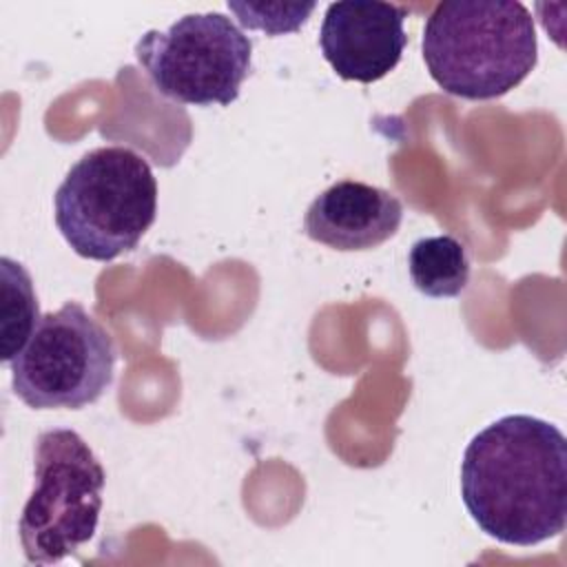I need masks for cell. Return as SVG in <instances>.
I'll use <instances>...</instances> for the list:
<instances>
[{"label": "cell", "instance_id": "52a82bcc", "mask_svg": "<svg viewBox=\"0 0 567 567\" xmlns=\"http://www.w3.org/2000/svg\"><path fill=\"white\" fill-rule=\"evenodd\" d=\"M405 16V7L390 2H332L321 22L319 49L339 78L363 84L377 82L403 55L408 44Z\"/></svg>", "mask_w": 567, "mask_h": 567}, {"label": "cell", "instance_id": "ba28073f", "mask_svg": "<svg viewBox=\"0 0 567 567\" xmlns=\"http://www.w3.org/2000/svg\"><path fill=\"white\" fill-rule=\"evenodd\" d=\"M403 221V204L385 188L343 179L319 193L306 210L303 233L334 250H370Z\"/></svg>", "mask_w": 567, "mask_h": 567}, {"label": "cell", "instance_id": "3957f363", "mask_svg": "<svg viewBox=\"0 0 567 567\" xmlns=\"http://www.w3.org/2000/svg\"><path fill=\"white\" fill-rule=\"evenodd\" d=\"M55 226L84 259L111 261L133 250L157 215L148 162L126 146L84 153L53 195Z\"/></svg>", "mask_w": 567, "mask_h": 567}, {"label": "cell", "instance_id": "277c9868", "mask_svg": "<svg viewBox=\"0 0 567 567\" xmlns=\"http://www.w3.org/2000/svg\"><path fill=\"white\" fill-rule=\"evenodd\" d=\"M104 481L102 463L75 430L53 427L35 439L33 492L18 520L27 563L55 565L95 536Z\"/></svg>", "mask_w": 567, "mask_h": 567}, {"label": "cell", "instance_id": "30bf717a", "mask_svg": "<svg viewBox=\"0 0 567 567\" xmlns=\"http://www.w3.org/2000/svg\"><path fill=\"white\" fill-rule=\"evenodd\" d=\"M2 310H0V359L11 363V359L27 346L31 339L40 315H38V297L33 290L31 275L20 261L11 257H2Z\"/></svg>", "mask_w": 567, "mask_h": 567}, {"label": "cell", "instance_id": "7a4b0ae2", "mask_svg": "<svg viewBox=\"0 0 567 567\" xmlns=\"http://www.w3.org/2000/svg\"><path fill=\"white\" fill-rule=\"evenodd\" d=\"M423 60L450 95L501 97L538 62L534 18L514 0L439 2L425 20Z\"/></svg>", "mask_w": 567, "mask_h": 567}, {"label": "cell", "instance_id": "6da1fadb", "mask_svg": "<svg viewBox=\"0 0 567 567\" xmlns=\"http://www.w3.org/2000/svg\"><path fill=\"white\" fill-rule=\"evenodd\" d=\"M461 496L474 523L505 545L532 547L567 523V441L529 414H507L465 447Z\"/></svg>", "mask_w": 567, "mask_h": 567}, {"label": "cell", "instance_id": "9c48e42d", "mask_svg": "<svg viewBox=\"0 0 567 567\" xmlns=\"http://www.w3.org/2000/svg\"><path fill=\"white\" fill-rule=\"evenodd\" d=\"M408 270L419 292L434 299L458 297L470 281V257L452 235L423 237L408 252Z\"/></svg>", "mask_w": 567, "mask_h": 567}, {"label": "cell", "instance_id": "8992f818", "mask_svg": "<svg viewBox=\"0 0 567 567\" xmlns=\"http://www.w3.org/2000/svg\"><path fill=\"white\" fill-rule=\"evenodd\" d=\"M153 86L182 104L228 106L250 73L252 40L224 13H188L135 42Z\"/></svg>", "mask_w": 567, "mask_h": 567}, {"label": "cell", "instance_id": "5b68a950", "mask_svg": "<svg viewBox=\"0 0 567 567\" xmlns=\"http://www.w3.org/2000/svg\"><path fill=\"white\" fill-rule=\"evenodd\" d=\"M117 350L106 328L78 301L40 317L11 359L13 394L33 410H80L113 383Z\"/></svg>", "mask_w": 567, "mask_h": 567}]
</instances>
